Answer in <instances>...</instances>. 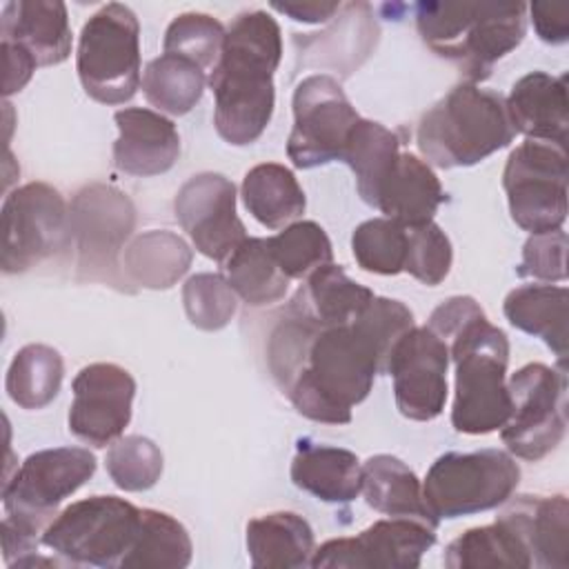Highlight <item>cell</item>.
<instances>
[{"instance_id":"5","label":"cell","mask_w":569,"mask_h":569,"mask_svg":"<svg viewBox=\"0 0 569 569\" xmlns=\"http://www.w3.org/2000/svg\"><path fill=\"white\" fill-rule=\"evenodd\" d=\"M516 136L507 100L473 82L456 84L418 122L416 142L427 164L471 167Z\"/></svg>"},{"instance_id":"19","label":"cell","mask_w":569,"mask_h":569,"mask_svg":"<svg viewBox=\"0 0 569 569\" xmlns=\"http://www.w3.org/2000/svg\"><path fill=\"white\" fill-rule=\"evenodd\" d=\"M113 120L118 127L113 162L122 173L149 178L176 164L180 156V133L160 111L129 107L116 111Z\"/></svg>"},{"instance_id":"15","label":"cell","mask_w":569,"mask_h":569,"mask_svg":"<svg viewBox=\"0 0 569 569\" xmlns=\"http://www.w3.org/2000/svg\"><path fill=\"white\" fill-rule=\"evenodd\" d=\"M71 391L69 431L91 447L116 442L131 420L136 396L131 373L113 362H93L76 373Z\"/></svg>"},{"instance_id":"8","label":"cell","mask_w":569,"mask_h":569,"mask_svg":"<svg viewBox=\"0 0 569 569\" xmlns=\"http://www.w3.org/2000/svg\"><path fill=\"white\" fill-rule=\"evenodd\" d=\"M518 482L520 467L507 451H449L429 467L422 496L438 520H451L505 505Z\"/></svg>"},{"instance_id":"31","label":"cell","mask_w":569,"mask_h":569,"mask_svg":"<svg viewBox=\"0 0 569 569\" xmlns=\"http://www.w3.org/2000/svg\"><path fill=\"white\" fill-rule=\"evenodd\" d=\"M222 271L233 293L251 307L278 302L289 287V278L278 267L267 238L242 240L222 262Z\"/></svg>"},{"instance_id":"14","label":"cell","mask_w":569,"mask_h":569,"mask_svg":"<svg viewBox=\"0 0 569 569\" xmlns=\"http://www.w3.org/2000/svg\"><path fill=\"white\" fill-rule=\"evenodd\" d=\"M447 345L427 327H413L396 345L387 373L398 411L416 422L438 418L447 400Z\"/></svg>"},{"instance_id":"45","label":"cell","mask_w":569,"mask_h":569,"mask_svg":"<svg viewBox=\"0 0 569 569\" xmlns=\"http://www.w3.org/2000/svg\"><path fill=\"white\" fill-rule=\"evenodd\" d=\"M0 51H2V64H4L2 93L11 96V93L20 91L31 80L38 64L31 58V53L27 49H22L20 44H16V42L2 40Z\"/></svg>"},{"instance_id":"46","label":"cell","mask_w":569,"mask_h":569,"mask_svg":"<svg viewBox=\"0 0 569 569\" xmlns=\"http://www.w3.org/2000/svg\"><path fill=\"white\" fill-rule=\"evenodd\" d=\"M271 7L298 22H327L342 9L340 2H273Z\"/></svg>"},{"instance_id":"18","label":"cell","mask_w":569,"mask_h":569,"mask_svg":"<svg viewBox=\"0 0 569 569\" xmlns=\"http://www.w3.org/2000/svg\"><path fill=\"white\" fill-rule=\"evenodd\" d=\"M96 471V456L82 447L40 449L24 458L2 485L4 511L51 518L53 509L76 493Z\"/></svg>"},{"instance_id":"40","label":"cell","mask_w":569,"mask_h":569,"mask_svg":"<svg viewBox=\"0 0 569 569\" xmlns=\"http://www.w3.org/2000/svg\"><path fill=\"white\" fill-rule=\"evenodd\" d=\"M224 27L209 13H180L164 31V53L182 56L196 62L200 69L213 67L220 58L224 42Z\"/></svg>"},{"instance_id":"42","label":"cell","mask_w":569,"mask_h":569,"mask_svg":"<svg viewBox=\"0 0 569 569\" xmlns=\"http://www.w3.org/2000/svg\"><path fill=\"white\" fill-rule=\"evenodd\" d=\"M451 260V240L436 222L407 229V258L402 271L413 276L418 282L427 287L440 284L449 276Z\"/></svg>"},{"instance_id":"17","label":"cell","mask_w":569,"mask_h":569,"mask_svg":"<svg viewBox=\"0 0 569 569\" xmlns=\"http://www.w3.org/2000/svg\"><path fill=\"white\" fill-rule=\"evenodd\" d=\"M69 222L78 242L80 269L91 271V278L100 273L116 280L118 251L136 222V209L127 193L107 184H89L76 193Z\"/></svg>"},{"instance_id":"44","label":"cell","mask_w":569,"mask_h":569,"mask_svg":"<svg viewBox=\"0 0 569 569\" xmlns=\"http://www.w3.org/2000/svg\"><path fill=\"white\" fill-rule=\"evenodd\" d=\"M536 33L547 44H562L569 40V7L553 2H533L527 7Z\"/></svg>"},{"instance_id":"35","label":"cell","mask_w":569,"mask_h":569,"mask_svg":"<svg viewBox=\"0 0 569 569\" xmlns=\"http://www.w3.org/2000/svg\"><path fill=\"white\" fill-rule=\"evenodd\" d=\"M191 264V249L171 231L140 233L124 251V269L149 289L171 287Z\"/></svg>"},{"instance_id":"25","label":"cell","mask_w":569,"mask_h":569,"mask_svg":"<svg viewBox=\"0 0 569 569\" xmlns=\"http://www.w3.org/2000/svg\"><path fill=\"white\" fill-rule=\"evenodd\" d=\"M445 202V191L431 164L416 153H400L396 167L385 182L376 209L400 222L402 227H420L433 222L438 207Z\"/></svg>"},{"instance_id":"41","label":"cell","mask_w":569,"mask_h":569,"mask_svg":"<svg viewBox=\"0 0 569 569\" xmlns=\"http://www.w3.org/2000/svg\"><path fill=\"white\" fill-rule=\"evenodd\" d=\"M182 302L191 325L218 331L236 313V293L220 273H196L182 287Z\"/></svg>"},{"instance_id":"30","label":"cell","mask_w":569,"mask_h":569,"mask_svg":"<svg viewBox=\"0 0 569 569\" xmlns=\"http://www.w3.org/2000/svg\"><path fill=\"white\" fill-rule=\"evenodd\" d=\"M398 156L400 140L391 129L365 118L353 124L342 160L351 167L356 176V189L369 207L376 209L378 196L389 180Z\"/></svg>"},{"instance_id":"11","label":"cell","mask_w":569,"mask_h":569,"mask_svg":"<svg viewBox=\"0 0 569 569\" xmlns=\"http://www.w3.org/2000/svg\"><path fill=\"white\" fill-rule=\"evenodd\" d=\"M71 240L67 202L47 182H27L2 202V251L4 273H22L56 256Z\"/></svg>"},{"instance_id":"34","label":"cell","mask_w":569,"mask_h":569,"mask_svg":"<svg viewBox=\"0 0 569 569\" xmlns=\"http://www.w3.org/2000/svg\"><path fill=\"white\" fill-rule=\"evenodd\" d=\"M204 84V69L173 53H162L153 58L142 71L144 98L160 113L169 116L189 113L202 98Z\"/></svg>"},{"instance_id":"23","label":"cell","mask_w":569,"mask_h":569,"mask_svg":"<svg viewBox=\"0 0 569 569\" xmlns=\"http://www.w3.org/2000/svg\"><path fill=\"white\" fill-rule=\"evenodd\" d=\"M373 300V291L347 276L340 264H325L305 278L287 313L316 327H340L356 320Z\"/></svg>"},{"instance_id":"37","label":"cell","mask_w":569,"mask_h":569,"mask_svg":"<svg viewBox=\"0 0 569 569\" xmlns=\"http://www.w3.org/2000/svg\"><path fill=\"white\" fill-rule=\"evenodd\" d=\"M267 242L278 267L289 280L307 278L311 271L329 264L333 258L329 236L313 220L291 222L280 233L267 238Z\"/></svg>"},{"instance_id":"3","label":"cell","mask_w":569,"mask_h":569,"mask_svg":"<svg viewBox=\"0 0 569 569\" xmlns=\"http://www.w3.org/2000/svg\"><path fill=\"white\" fill-rule=\"evenodd\" d=\"M280 58V24L267 11H244L231 22L207 80L216 98L213 124L224 142L244 147L264 133L276 107Z\"/></svg>"},{"instance_id":"13","label":"cell","mask_w":569,"mask_h":569,"mask_svg":"<svg viewBox=\"0 0 569 569\" xmlns=\"http://www.w3.org/2000/svg\"><path fill=\"white\" fill-rule=\"evenodd\" d=\"M436 542V529L413 518H387L369 525L353 538H333L320 545L313 569H416Z\"/></svg>"},{"instance_id":"39","label":"cell","mask_w":569,"mask_h":569,"mask_svg":"<svg viewBox=\"0 0 569 569\" xmlns=\"http://www.w3.org/2000/svg\"><path fill=\"white\" fill-rule=\"evenodd\" d=\"M104 467L116 487L124 491L151 489L162 476V451L144 436H120L109 445Z\"/></svg>"},{"instance_id":"4","label":"cell","mask_w":569,"mask_h":569,"mask_svg":"<svg viewBox=\"0 0 569 569\" xmlns=\"http://www.w3.org/2000/svg\"><path fill=\"white\" fill-rule=\"evenodd\" d=\"M416 27L422 42L453 62L467 82L491 76L493 64L513 51L527 33L522 2H420Z\"/></svg>"},{"instance_id":"1","label":"cell","mask_w":569,"mask_h":569,"mask_svg":"<svg viewBox=\"0 0 569 569\" xmlns=\"http://www.w3.org/2000/svg\"><path fill=\"white\" fill-rule=\"evenodd\" d=\"M269 371L289 402L313 422L347 425L378 373L382 358L367 333L351 320L340 327H316L287 313L271 331Z\"/></svg>"},{"instance_id":"9","label":"cell","mask_w":569,"mask_h":569,"mask_svg":"<svg viewBox=\"0 0 569 569\" xmlns=\"http://www.w3.org/2000/svg\"><path fill=\"white\" fill-rule=\"evenodd\" d=\"M509 418L500 438L516 458L538 462L549 456L567 429V369L529 362L507 382Z\"/></svg>"},{"instance_id":"28","label":"cell","mask_w":569,"mask_h":569,"mask_svg":"<svg viewBox=\"0 0 569 569\" xmlns=\"http://www.w3.org/2000/svg\"><path fill=\"white\" fill-rule=\"evenodd\" d=\"M567 287L520 284L507 293L502 311L516 329L542 338L558 356V367L567 369Z\"/></svg>"},{"instance_id":"38","label":"cell","mask_w":569,"mask_h":569,"mask_svg":"<svg viewBox=\"0 0 569 569\" xmlns=\"http://www.w3.org/2000/svg\"><path fill=\"white\" fill-rule=\"evenodd\" d=\"M351 251L360 269L396 276L405 269L407 227L391 218L365 220L351 233Z\"/></svg>"},{"instance_id":"24","label":"cell","mask_w":569,"mask_h":569,"mask_svg":"<svg viewBox=\"0 0 569 569\" xmlns=\"http://www.w3.org/2000/svg\"><path fill=\"white\" fill-rule=\"evenodd\" d=\"M291 482L322 502H351L362 489V465L349 449L300 440Z\"/></svg>"},{"instance_id":"43","label":"cell","mask_w":569,"mask_h":569,"mask_svg":"<svg viewBox=\"0 0 569 569\" xmlns=\"http://www.w3.org/2000/svg\"><path fill=\"white\" fill-rule=\"evenodd\" d=\"M518 276L536 280H565L567 278V233L562 229L547 233H531L522 247Z\"/></svg>"},{"instance_id":"29","label":"cell","mask_w":569,"mask_h":569,"mask_svg":"<svg viewBox=\"0 0 569 569\" xmlns=\"http://www.w3.org/2000/svg\"><path fill=\"white\" fill-rule=\"evenodd\" d=\"M247 211L267 229H284L305 213L307 198L291 169L278 162H262L242 180Z\"/></svg>"},{"instance_id":"27","label":"cell","mask_w":569,"mask_h":569,"mask_svg":"<svg viewBox=\"0 0 569 569\" xmlns=\"http://www.w3.org/2000/svg\"><path fill=\"white\" fill-rule=\"evenodd\" d=\"M247 551L256 569H298L311 565V525L293 511H271L247 522Z\"/></svg>"},{"instance_id":"36","label":"cell","mask_w":569,"mask_h":569,"mask_svg":"<svg viewBox=\"0 0 569 569\" xmlns=\"http://www.w3.org/2000/svg\"><path fill=\"white\" fill-rule=\"evenodd\" d=\"M64 376L62 356L49 345L22 347L7 371V393L22 409H42L60 391Z\"/></svg>"},{"instance_id":"33","label":"cell","mask_w":569,"mask_h":569,"mask_svg":"<svg viewBox=\"0 0 569 569\" xmlns=\"http://www.w3.org/2000/svg\"><path fill=\"white\" fill-rule=\"evenodd\" d=\"M193 545L189 531L173 516L142 509L140 529L120 569H182L191 562Z\"/></svg>"},{"instance_id":"26","label":"cell","mask_w":569,"mask_h":569,"mask_svg":"<svg viewBox=\"0 0 569 569\" xmlns=\"http://www.w3.org/2000/svg\"><path fill=\"white\" fill-rule=\"evenodd\" d=\"M367 505L389 518H413L438 527V518L429 511L422 482L400 458L391 453L371 456L362 462V489Z\"/></svg>"},{"instance_id":"20","label":"cell","mask_w":569,"mask_h":569,"mask_svg":"<svg viewBox=\"0 0 569 569\" xmlns=\"http://www.w3.org/2000/svg\"><path fill=\"white\" fill-rule=\"evenodd\" d=\"M498 518L522 540L531 556V565L545 569L569 567L567 496H518L500 511Z\"/></svg>"},{"instance_id":"32","label":"cell","mask_w":569,"mask_h":569,"mask_svg":"<svg viewBox=\"0 0 569 569\" xmlns=\"http://www.w3.org/2000/svg\"><path fill=\"white\" fill-rule=\"evenodd\" d=\"M449 569H482V567H511L527 569L531 556L516 531L496 518L493 525L473 527L449 542L442 558Z\"/></svg>"},{"instance_id":"16","label":"cell","mask_w":569,"mask_h":569,"mask_svg":"<svg viewBox=\"0 0 569 569\" xmlns=\"http://www.w3.org/2000/svg\"><path fill=\"white\" fill-rule=\"evenodd\" d=\"M173 209L196 249L220 264L247 240V229L236 213V187L222 173L191 176L178 189Z\"/></svg>"},{"instance_id":"12","label":"cell","mask_w":569,"mask_h":569,"mask_svg":"<svg viewBox=\"0 0 569 569\" xmlns=\"http://www.w3.org/2000/svg\"><path fill=\"white\" fill-rule=\"evenodd\" d=\"M293 129L287 156L298 169L342 160L349 133L360 120L340 82L327 73L307 76L293 91Z\"/></svg>"},{"instance_id":"21","label":"cell","mask_w":569,"mask_h":569,"mask_svg":"<svg viewBox=\"0 0 569 569\" xmlns=\"http://www.w3.org/2000/svg\"><path fill=\"white\" fill-rule=\"evenodd\" d=\"M2 40L16 42L31 53L38 67L60 64L71 53V27L64 2L18 0L2 7Z\"/></svg>"},{"instance_id":"10","label":"cell","mask_w":569,"mask_h":569,"mask_svg":"<svg viewBox=\"0 0 569 569\" xmlns=\"http://www.w3.org/2000/svg\"><path fill=\"white\" fill-rule=\"evenodd\" d=\"M567 151L542 140L520 142L507 158L502 187L513 222L529 233L562 229L567 220Z\"/></svg>"},{"instance_id":"6","label":"cell","mask_w":569,"mask_h":569,"mask_svg":"<svg viewBox=\"0 0 569 569\" xmlns=\"http://www.w3.org/2000/svg\"><path fill=\"white\" fill-rule=\"evenodd\" d=\"M76 69L87 96L102 104H122L140 87V24L120 2L98 9L82 27Z\"/></svg>"},{"instance_id":"22","label":"cell","mask_w":569,"mask_h":569,"mask_svg":"<svg viewBox=\"0 0 569 569\" xmlns=\"http://www.w3.org/2000/svg\"><path fill=\"white\" fill-rule=\"evenodd\" d=\"M507 111L516 131L529 140L567 144V76L531 71L513 82Z\"/></svg>"},{"instance_id":"2","label":"cell","mask_w":569,"mask_h":569,"mask_svg":"<svg viewBox=\"0 0 569 569\" xmlns=\"http://www.w3.org/2000/svg\"><path fill=\"white\" fill-rule=\"evenodd\" d=\"M425 327L447 345L449 360L456 365L453 429L467 436L498 431L511 409L505 380L509 365L505 331L487 320L471 296L445 300L431 311Z\"/></svg>"},{"instance_id":"7","label":"cell","mask_w":569,"mask_h":569,"mask_svg":"<svg viewBox=\"0 0 569 569\" xmlns=\"http://www.w3.org/2000/svg\"><path fill=\"white\" fill-rule=\"evenodd\" d=\"M142 509L118 496H91L64 507L44 529L42 545L69 565L120 567L140 529Z\"/></svg>"}]
</instances>
